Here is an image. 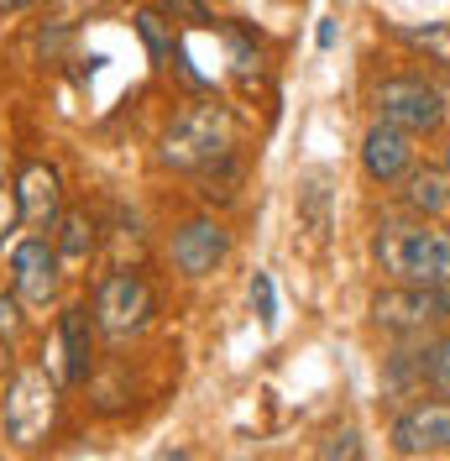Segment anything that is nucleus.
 <instances>
[{
    "label": "nucleus",
    "instance_id": "obj_1",
    "mask_svg": "<svg viewBox=\"0 0 450 461\" xmlns=\"http://www.w3.org/2000/svg\"><path fill=\"white\" fill-rule=\"evenodd\" d=\"M225 152H236V115L220 100H204L178 111L158 137V163L178 173H199L204 163H215Z\"/></svg>",
    "mask_w": 450,
    "mask_h": 461
},
{
    "label": "nucleus",
    "instance_id": "obj_2",
    "mask_svg": "<svg viewBox=\"0 0 450 461\" xmlns=\"http://www.w3.org/2000/svg\"><path fill=\"white\" fill-rule=\"evenodd\" d=\"M58 393L63 388L42 367H22V373L5 377V388H0V430L16 451H37L53 435L58 403H63Z\"/></svg>",
    "mask_w": 450,
    "mask_h": 461
},
{
    "label": "nucleus",
    "instance_id": "obj_3",
    "mask_svg": "<svg viewBox=\"0 0 450 461\" xmlns=\"http://www.w3.org/2000/svg\"><path fill=\"white\" fill-rule=\"evenodd\" d=\"M372 258L403 284H450V230L382 226L372 236Z\"/></svg>",
    "mask_w": 450,
    "mask_h": 461
},
{
    "label": "nucleus",
    "instance_id": "obj_4",
    "mask_svg": "<svg viewBox=\"0 0 450 461\" xmlns=\"http://www.w3.org/2000/svg\"><path fill=\"white\" fill-rule=\"evenodd\" d=\"M89 315H94V330H100V336L131 341V336H141V330L152 325V315H158V294H152V284L141 278L137 267H115V273H105V278L94 284Z\"/></svg>",
    "mask_w": 450,
    "mask_h": 461
},
{
    "label": "nucleus",
    "instance_id": "obj_5",
    "mask_svg": "<svg viewBox=\"0 0 450 461\" xmlns=\"http://www.w3.org/2000/svg\"><path fill=\"white\" fill-rule=\"evenodd\" d=\"M42 373L58 388H85V377L94 373V315H89V304H68L58 315L53 336L42 346Z\"/></svg>",
    "mask_w": 450,
    "mask_h": 461
},
{
    "label": "nucleus",
    "instance_id": "obj_6",
    "mask_svg": "<svg viewBox=\"0 0 450 461\" xmlns=\"http://www.w3.org/2000/svg\"><path fill=\"white\" fill-rule=\"evenodd\" d=\"M372 105H377V121H393L409 137H424V131H440L446 121V100L440 89L414 79V74H398V79H382L372 89Z\"/></svg>",
    "mask_w": 450,
    "mask_h": 461
},
{
    "label": "nucleus",
    "instance_id": "obj_7",
    "mask_svg": "<svg viewBox=\"0 0 450 461\" xmlns=\"http://www.w3.org/2000/svg\"><path fill=\"white\" fill-rule=\"evenodd\" d=\"M372 320L382 330H424L450 320V284H403V288H382L372 299Z\"/></svg>",
    "mask_w": 450,
    "mask_h": 461
},
{
    "label": "nucleus",
    "instance_id": "obj_8",
    "mask_svg": "<svg viewBox=\"0 0 450 461\" xmlns=\"http://www.w3.org/2000/svg\"><path fill=\"white\" fill-rule=\"evenodd\" d=\"M63 258L48 236H27L16 252H11V294L32 304V310H48L58 299V284H63Z\"/></svg>",
    "mask_w": 450,
    "mask_h": 461
},
{
    "label": "nucleus",
    "instance_id": "obj_9",
    "mask_svg": "<svg viewBox=\"0 0 450 461\" xmlns=\"http://www.w3.org/2000/svg\"><path fill=\"white\" fill-rule=\"evenodd\" d=\"M168 258L184 278H204V273H215L230 258V230L220 221H210V215H194V221H184V226L173 230Z\"/></svg>",
    "mask_w": 450,
    "mask_h": 461
},
{
    "label": "nucleus",
    "instance_id": "obj_10",
    "mask_svg": "<svg viewBox=\"0 0 450 461\" xmlns=\"http://www.w3.org/2000/svg\"><path fill=\"white\" fill-rule=\"evenodd\" d=\"M393 451L398 456H440V451H450V399L403 409L393 420Z\"/></svg>",
    "mask_w": 450,
    "mask_h": 461
},
{
    "label": "nucleus",
    "instance_id": "obj_11",
    "mask_svg": "<svg viewBox=\"0 0 450 461\" xmlns=\"http://www.w3.org/2000/svg\"><path fill=\"white\" fill-rule=\"evenodd\" d=\"M16 204H22V221L37 230H53L58 210H63V173L53 168V163H42V158H32V163H22V173H16Z\"/></svg>",
    "mask_w": 450,
    "mask_h": 461
},
{
    "label": "nucleus",
    "instance_id": "obj_12",
    "mask_svg": "<svg viewBox=\"0 0 450 461\" xmlns=\"http://www.w3.org/2000/svg\"><path fill=\"white\" fill-rule=\"evenodd\" d=\"M362 168L372 184H398L414 168V137L403 126H393V121H377L362 137Z\"/></svg>",
    "mask_w": 450,
    "mask_h": 461
},
{
    "label": "nucleus",
    "instance_id": "obj_13",
    "mask_svg": "<svg viewBox=\"0 0 450 461\" xmlns=\"http://www.w3.org/2000/svg\"><path fill=\"white\" fill-rule=\"evenodd\" d=\"M398 184H403V204L414 215H424V221L450 215V173L446 168H409Z\"/></svg>",
    "mask_w": 450,
    "mask_h": 461
},
{
    "label": "nucleus",
    "instance_id": "obj_14",
    "mask_svg": "<svg viewBox=\"0 0 450 461\" xmlns=\"http://www.w3.org/2000/svg\"><path fill=\"white\" fill-rule=\"evenodd\" d=\"M53 247H58V258H68V262H85L89 252H94V241H100V236H94V215H89V210H58V221H53Z\"/></svg>",
    "mask_w": 450,
    "mask_h": 461
},
{
    "label": "nucleus",
    "instance_id": "obj_15",
    "mask_svg": "<svg viewBox=\"0 0 450 461\" xmlns=\"http://www.w3.org/2000/svg\"><path fill=\"white\" fill-rule=\"evenodd\" d=\"M241 178H247L241 158L225 152V158H215V163L199 168V194H204V204H230L236 194H241Z\"/></svg>",
    "mask_w": 450,
    "mask_h": 461
},
{
    "label": "nucleus",
    "instance_id": "obj_16",
    "mask_svg": "<svg viewBox=\"0 0 450 461\" xmlns=\"http://www.w3.org/2000/svg\"><path fill=\"white\" fill-rule=\"evenodd\" d=\"M111 5L115 0H42V32L63 37V32H74L89 16H105Z\"/></svg>",
    "mask_w": 450,
    "mask_h": 461
},
{
    "label": "nucleus",
    "instance_id": "obj_17",
    "mask_svg": "<svg viewBox=\"0 0 450 461\" xmlns=\"http://www.w3.org/2000/svg\"><path fill=\"white\" fill-rule=\"evenodd\" d=\"M137 37L147 42V53H152V63H168L173 58V22L152 5V11H141L137 16Z\"/></svg>",
    "mask_w": 450,
    "mask_h": 461
},
{
    "label": "nucleus",
    "instance_id": "obj_18",
    "mask_svg": "<svg viewBox=\"0 0 450 461\" xmlns=\"http://www.w3.org/2000/svg\"><path fill=\"white\" fill-rule=\"evenodd\" d=\"M409 48H419L429 63H446L450 68V22H429V27H403L398 32Z\"/></svg>",
    "mask_w": 450,
    "mask_h": 461
},
{
    "label": "nucleus",
    "instance_id": "obj_19",
    "mask_svg": "<svg viewBox=\"0 0 450 461\" xmlns=\"http://www.w3.org/2000/svg\"><path fill=\"white\" fill-rule=\"evenodd\" d=\"M414 373H419V383H429L435 393H450V341H435L429 351H419V357H414Z\"/></svg>",
    "mask_w": 450,
    "mask_h": 461
},
{
    "label": "nucleus",
    "instance_id": "obj_20",
    "mask_svg": "<svg viewBox=\"0 0 450 461\" xmlns=\"http://www.w3.org/2000/svg\"><path fill=\"white\" fill-rule=\"evenodd\" d=\"M225 42H230V68L241 74V79H252V74H262V53L252 48V37L236 27H225Z\"/></svg>",
    "mask_w": 450,
    "mask_h": 461
},
{
    "label": "nucleus",
    "instance_id": "obj_21",
    "mask_svg": "<svg viewBox=\"0 0 450 461\" xmlns=\"http://www.w3.org/2000/svg\"><path fill=\"white\" fill-rule=\"evenodd\" d=\"M168 22H184V27H215V16H210V5L204 0H152Z\"/></svg>",
    "mask_w": 450,
    "mask_h": 461
},
{
    "label": "nucleus",
    "instance_id": "obj_22",
    "mask_svg": "<svg viewBox=\"0 0 450 461\" xmlns=\"http://www.w3.org/2000/svg\"><path fill=\"white\" fill-rule=\"evenodd\" d=\"M252 310H256L262 325H273V320H278V294H273V278H267V273H256V278H252Z\"/></svg>",
    "mask_w": 450,
    "mask_h": 461
},
{
    "label": "nucleus",
    "instance_id": "obj_23",
    "mask_svg": "<svg viewBox=\"0 0 450 461\" xmlns=\"http://www.w3.org/2000/svg\"><path fill=\"white\" fill-rule=\"evenodd\" d=\"M314 456H346V461H356L362 456V440H356V430H340V435H325L320 446H314Z\"/></svg>",
    "mask_w": 450,
    "mask_h": 461
},
{
    "label": "nucleus",
    "instance_id": "obj_24",
    "mask_svg": "<svg viewBox=\"0 0 450 461\" xmlns=\"http://www.w3.org/2000/svg\"><path fill=\"white\" fill-rule=\"evenodd\" d=\"M22 226V204H16V189L11 184H0V247L11 241V230Z\"/></svg>",
    "mask_w": 450,
    "mask_h": 461
},
{
    "label": "nucleus",
    "instance_id": "obj_25",
    "mask_svg": "<svg viewBox=\"0 0 450 461\" xmlns=\"http://www.w3.org/2000/svg\"><path fill=\"white\" fill-rule=\"evenodd\" d=\"M16 330H22V299L0 294V336H16Z\"/></svg>",
    "mask_w": 450,
    "mask_h": 461
},
{
    "label": "nucleus",
    "instance_id": "obj_26",
    "mask_svg": "<svg viewBox=\"0 0 450 461\" xmlns=\"http://www.w3.org/2000/svg\"><path fill=\"white\" fill-rule=\"evenodd\" d=\"M32 5H42V0H0V16H22Z\"/></svg>",
    "mask_w": 450,
    "mask_h": 461
},
{
    "label": "nucleus",
    "instance_id": "obj_27",
    "mask_svg": "<svg viewBox=\"0 0 450 461\" xmlns=\"http://www.w3.org/2000/svg\"><path fill=\"white\" fill-rule=\"evenodd\" d=\"M5 377H11V336H0V388H5Z\"/></svg>",
    "mask_w": 450,
    "mask_h": 461
},
{
    "label": "nucleus",
    "instance_id": "obj_28",
    "mask_svg": "<svg viewBox=\"0 0 450 461\" xmlns=\"http://www.w3.org/2000/svg\"><path fill=\"white\" fill-rule=\"evenodd\" d=\"M314 37H320V48H336V22H320Z\"/></svg>",
    "mask_w": 450,
    "mask_h": 461
},
{
    "label": "nucleus",
    "instance_id": "obj_29",
    "mask_svg": "<svg viewBox=\"0 0 450 461\" xmlns=\"http://www.w3.org/2000/svg\"><path fill=\"white\" fill-rule=\"evenodd\" d=\"M446 173H450V142H446Z\"/></svg>",
    "mask_w": 450,
    "mask_h": 461
}]
</instances>
